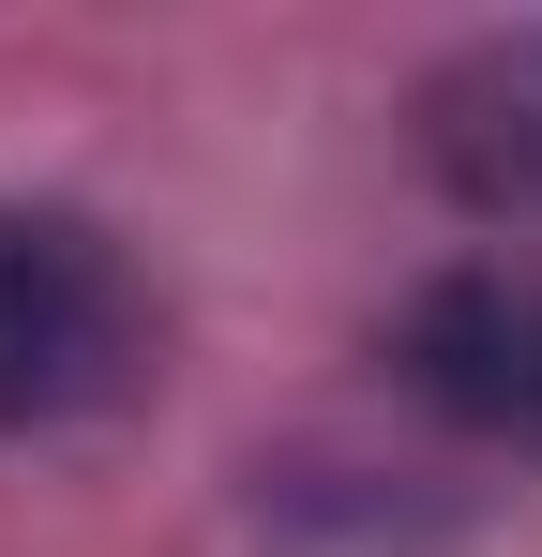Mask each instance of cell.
<instances>
[{
	"label": "cell",
	"instance_id": "2",
	"mask_svg": "<svg viewBox=\"0 0 542 557\" xmlns=\"http://www.w3.org/2000/svg\"><path fill=\"white\" fill-rule=\"evenodd\" d=\"M392 362L438 422L497 437V453H542V272H438L407 301Z\"/></svg>",
	"mask_w": 542,
	"mask_h": 557
},
{
	"label": "cell",
	"instance_id": "1",
	"mask_svg": "<svg viewBox=\"0 0 542 557\" xmlns=\"http://www.w3.org/2000/svg\"><path fill=\"white\" fill-rule=\"evenodd\" d=\"M136 362H151V317H136V272L106 257V226L0 196V437L121 407Z\"/></svg>",
	"mask_w": 542,
	"mask_h": 557
},
{
	"label": "cell",
	"instance_id": "3",
	"mask_svg": "<svg viewBox=\"0 0 542 557\" xmlns=\"http://www.w3.org/2000/svg\"><path fill=\"white\" fill-rule=\"evenodd\" d=\"M422 166L467 211H542V30H497L422 76Z\"/></svg>",
	"mask_w": 542,
	"mask_h": 557
}]
</instances>
